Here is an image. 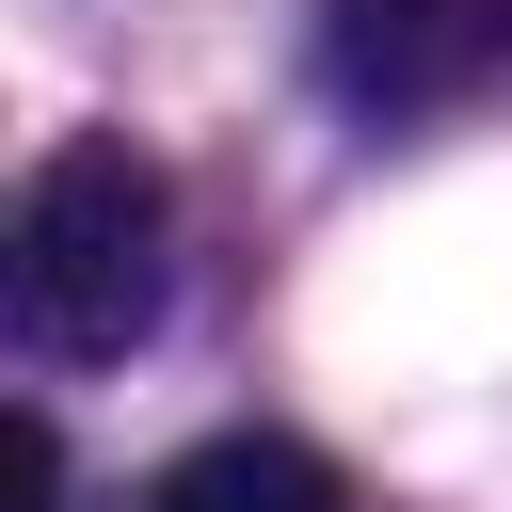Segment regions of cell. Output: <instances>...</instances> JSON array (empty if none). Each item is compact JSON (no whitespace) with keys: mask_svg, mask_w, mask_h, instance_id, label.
Returning <instances> with one entry per match:
<instances>
[{"mask_svg":"<svg viewBox=\"0 0 512 512\" xmlns=\"http://www.w3.org/2000/svg\"><path fill=\"white\" fill-rule=\"evenodd\" d=\"M144 512H336V464L288 448V432H208L144 480Z\"/></svg>","mask_w":512,"mask_h":512,"instance_id":"cell-3","label":"cell"},{"mask_svg":"<svg viewBox=\"0 0 512 512\" xmlns=\"http://www.w3.org/2000/svg\"><path fill=\"white\" fill-rule=\"evenodd\" d=\"M160 256H176L160 160H128L112 128L48 144V160L16 176V224H0V320H16V352H32V368H112V352L160 320V288H176Z\"/></svg>","mask_w":512,"mask_h":512,"instance_id":"cell-1","label":"cell"},{"mask_svg":"<svg viewBox=\"0 0 512 512\" xmlns=\"http://www.w3.org/2000/svg\"><path fill=\"white\" fill-rule=\"evenodd\" d=\"M16 512H64V432L16 416Z\"/></svg>","mask_w":512,"mask_h":512,"instance_id":"cell-4","label":"cell"},{"mask_svg":"<svg viewBox=\"0 0 512 512\" xmlns=\"http://www.w3.org/2000/svg\"><path fill=\"white\" fill-rule=\"evenodd\" d=\"M320 64L352 112H448L512 80V0H320Z\"/></svg>","mask_w":512,"mask_h":512,"instance_id":"cell-2","label":"cell"}]
</instances>
